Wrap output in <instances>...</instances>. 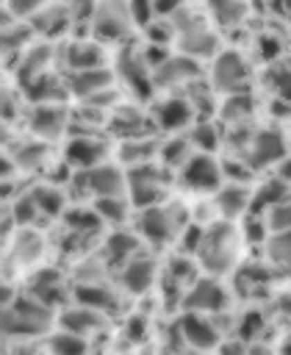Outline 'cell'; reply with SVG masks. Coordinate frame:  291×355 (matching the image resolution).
Masks as SVG:
<instances>
[{"instance_id":"obj_43","label":"cell","mask_w":291,"mask_h":355,"mask_svg":"<svg viewBox=\"0 0 291 355\" xmlns=\"http://www.w3.org/2000/svg\"><path fill=\"white\" fill-rule=\"evenodd\" d=\"M277 8H280L285 17H291V0H277Z\"/></svg>"},{"instance_id":"obj_34","label":"cell","mask_w":291,"mask_h":355,"mask_svg":"<svg viewBox=\"0 0 291 355\" xmlns=\"http://www.w3.org/2000/svg\"><path fill=\"white\" fill-rule=\"evenodd\" d=\"M272 86L280 92L283 100L291 103V61H283L272 69Z\"/></svg>"},{"instance_id":"obj_4","label":"cell","mask_w":291,"mask_h":355,"mask_svg":"<svg viewBox=\"0 0 291 355\" xmlns=\"http://www.w3.org/2000/svg\"><path fill=\"white\" fill-rule=\"evenodd\" d=\"M130 22H133V14H130V3L125 0H103L94 11V33L97 39H105V42L125 36Z\"/></svg>"},{"instance_id":"obj_42","label":"cell","mask_w":291,"mask_h":355,"mask_svg":"<svg viewBox=\"0 0 291 355\" xmlns=\"http://www.w3.org/2000/svg\"><path fill=\"white\" fill-rule=\"evenodd\" d=\"M11 169H14V166H11V161L0 155V178H6V175H11Z\"/></svg>"},{"instance_id":"obj_41","label":"cell","mask_w":291,"mask_h":355,"mask_svg":"<svg viewBox=\"0 0 291 355\" xmlns=\"http://www.w3.org/2000/svg\"><path fill=\"white\" fill-rule=\"evenodd\" d=\"M39 6V0H11V8L17 11V14H28V11H33Z\"/></svg>"},{"instance_id":"obj_9","label":"cell","mask_w":291,"mask_h":355,"mask_svg":"<svg viewBox=\"0 0 291 355\" xmlns=\"http://www.w3.org/2000/svg\"><path fill=\"white\" fill-rule=\"evenodd\" d=\"M139 225H141L144 239L161 247V244H166L175 236V211L172 208H158V205L141 208Z\"/></svg>"},{"instance_id":"obj_23","label":"cell","mask_w":291,"mask_h":355,"mask_svg":"<svg viewBox=\"0 0 291 355\" xmlns=\"http://www.w3.org/2000/svg\"><path fill=\"white\" fill-rule=\"evenodd\" d=\"M266 252H269V258H272L280 269L291 272V230H285V233H272V236H269V244H266Z\"/></svg>"},{"instance_id":"obj_16","label":"cell","mask_w":291,"mask_h":355,"mask_svg":"<svg viewBox=\"0 0 291 355\" xmlns=\"http://www.w3.org/2000/svg\"><path fill=\"white\" fill-rule=\"evenodd\" d=\"M100 324H103V313H100V311H91V308H83V305L69 308V311H64V316H61V327H64L67 333L80 336V338H86L89 333H94Z\"/></svg>"},{"instance_id":"obj_35","label":"cell","mask_w":291,"mask_h":355,"mask_svg":"<svg viewBox=\"0 0 291 355\" xmlns=\"http://www.w3.org/2000/svg\"><path fill=\"white\" fill-rule=\"evenodd\" d=\"M191 144H197L202 153L213 150V147H216V130H213V122H200V125L191 130Z\"/></svg>"},{"instance_id":"obj_40","label":"cell","mask_w":291,"mask_h":355,"mask_svg":"<svg viewBox=\"0 0 291 355\" xmlns=\"http://www.w3.org/2000/svg\"><path fill=\"white\" fill-rule=\"evenodd\" d=\"M183 6V0H152V8L158 14H175Z\"/></svg>"},{"instance_id":"obj_6","label":"cell","mask_w":291,"mask_h":355,"mask_svg":"<svg viewBox=\"0 0 291 355\" xmlns=\"http://www.w3.org/2000/svg\"><path fill=\"white\" fill-rule=\"evenodd\" d=\"M186 308L191 313H222L227 308V291L213 280L202 277L186 291Z\"/></svg>"},{"instance_id":"obj_24","label":"cell","mask_w":291,"mask_h":355,"mask_svg":"<svg viewBox=\"0 0 291 355\" xmlns=\"http://www.w3.org/2000/svg\"><path fill=\"white\" fill-rule=\"evenodd\" d=\"M213 33H208V31H202V28H188V31H183V50L186 53H191V55H208L211 50H213Z\"/></svg>"},{"instance_id":"obj_1","label":"cell","mask_w":291,"mask_h":355,"mask_svg":"<svg viewBox=\"0 0 291 355\" xmlns=\"http://www.w3.org/2000/svg\"><path fill=\"white\" fill-rule=\"evenodd\" d=\"M238 230L230 222H219L211 225L202 233V244H200V261L211 275H224L236 266L238 258Z\"/></svg>"},{"instance_id":"obj_26","label":"cell","mask_w":291,"mask_h":355,"mask_svg":"<svg viewBox=\"0 0 291 355\" xmlns=\"http://www.w3.org/2000/svg\"><path fill=\"white\" fill-rule=\"evenodd\" d=\"M266 227L272 233H285L291 230V197L280 200L274 208L266 211Z\"/></svg>"},{"instance_id":"obj_44","label":"cell","mask_w":291,"mask_h":355,"mask_svg":"<svg viewBox=\"0 0 291 355\" xmlns=\"http://www.w3.org/2000/svg\"><path fill=\"white\" fill-rule=\"evenodd\" d=\"M280 355H291V336H288V338L280 344Z\"/></svg>"},{"instance_id":"obj_14","label":"cell","mask_w":291,"mask_h":355,"mask_svg":"<svg viewBox=\"0 0 291 355\" xmlns=\"http://www.w3.org/2000/svg\"><path fill=\"white\" fill-rule=\"evenodd\" d=\"M103 155H105V144L97 141V139L80 136V139H72V141L67 144V161H69L72 166H80V169L97 166Z\"/></svg>"},{"instance_id":"obj_21","label":"cell","mask_w":291,"mask_h":355,"mask_svg":"<svg viewBox=\"0 0 291 355\" xmlns=\"http://www.w3.org/2000/svg\"><path fill=\"white\" fill-rule=\"evenodd\" d=\"M69 64L75 72H83V69H100L103 67V50L91 42H80V44H72L69 47Z\"/></svg>"},{"instance_id":"obj_30","label":"cell","mask_w":291,"mask_h":355,"mask_svg":"<svg viewBox=\"0 0 291 355\" xmlns=\"http://www.w3.org/2000/svg\"><path fill=\"white\" fill-rule=\"evenodd\" d=\"M50 349H53V355H83V352H86V344H83L80 336L64 330V333H58V336L50 341Z\"/></svg>"},{"instance_id":"obj_17","label":"cell","mask_w":291,"mask_h":355,"mask_svg":"<svg viewBox=\"0 0 291 355\" xmlns=\"http://www.w3.org/2000/svg\"><path fill=\"white\" fill-rule=\"evenodd\" d=\"M152 277H155V266L147 258H130L122 269V286L133 294L147 291L152 286Z\"/></svg>"},{"instance_id":"obj_13","label":"cell","mask_w":291,"mask_h":355,"mask_svg":"<svg viewBox=\"0 0 291 355\" xmlns=\"http://www.w3.org/2000/svg\"><path fill=\"white\" fill-rule=\"evenodd\" d=\"M191 116H194V105L180 97H169L155 108V122L164 130H180L191 122Z\"/></svg>"},{"instance_id":"obj_19","label":"cell","mask_w":291,"mask_h":355,"mask_svg":"<svg viewBox=\"0 0 291 355\" xmlns=\"http://www.w3.org/2000/svg\"><path fill=\"white\" fill-rule=\"evenodd\" d=\"M111 86V72L108 69H83V72H75L69 78V89L80 97H94L100 89H108Z\"/></svg>"},{"instance_id":"obj_37","label":"cell","mask_w":291,"mask_h":355,"mask_svg":"<svg viewBox=\"0 0 291 355\" xmlns=\"http://www.w3.org/2000/svg\"><path fill=\"white\" fill-rule=\"evenodd\" d=\"M161 153H164V158H166L169 164H180V166H183V164L188 161V144H186V141H169Z\"/></svg>"},{"instance_id":"obj_29","label":"cell","mask_w":291,"mask_h":355,"mask_svg":"<svg viewBox=\"0 0 291 355\" xmlns=\"http://www.w3.org/2000/svg\"><path fill=\"white\" fill-rule=\"evenodd\" d=\"M33 202H36V211H44V214H58L64 208V197L58 189H50V186H42L36 189L33 194Z\"/></svg>"},{"instance_id":"obj_27","label":"cell","mask_w":291,"mask_h":355,"mask_svg":"<svg viewBox=\"0 0 291 355\" xmlns=\"http://www.w3.org/2000/svg\"><path fill=\"white\" fill-rule=\"evenodd\" d=\"M105 250L111 258H130L136 250H139V239L133 233H114L108 241H105Z\"/></svg>"},{"instance_id":"obj_20","label":"cell","mask_w":291,"mask_h":355,"mask_svg":"<svg viewBox=\"0 0 291 355\" xmlns=\"http://www.w3.org/2000/svg\"><path fill=\"white\" fill-rule=\"evenodd\" d=\"M285 197H291V191H288V183H283L280 178H274V180H266L258 191H252V202H249V208L258 214V211H269V208H274L280 200H285Z\"/></svg>"},{"instance_id":"obj_33","label":"cell","mask_w":291,"mask_h":355,"mask_svg":"<svg viewBox=\"0 0 291 355\" xmlns=\"http://www.w3.org/2000/svg\"><path fill=\"white\" fill-rule=\"evenodd\" d=\"M67 222H69V227H75V230H80V233H91V230H97V225H100V216H97V211H69L67 214Z\"/></svg>"},{"instance_id":"obj_38","label":"cell","mask_w":291,"mask_h":355,"mask_svg":"<svg viewBox=\"0 0 291 355\" xmlns=\"http://www.w3.org/2000/svg\"><path fill=\"white\" fill-rule=\"evenodd\" d=\"M33 214H36V202H33V197H28V200H19L17 202V219L19 222H30L33 219Z\"/></svg>"},{"instance_id":"obj_15","label":"cell","mask_w":291,"mask_h":355,"mask_svg":"<svg viewBox=\"0 0 291 355\" xmlns=\"http://www.w3.org/2000/svg\"><path fill=\"white\" fill-rule=\"evenodd\" d=\"M197 75V67L191 55H169L158 69H155V86H175L180 80H188Z\"/></svg>"},{"instance_id":"obj_10","label":"cell","mask_w":291,"mask_h":355,"mask_svg":"<svg viewBox=\"0 0 291 355\" xmlns=\"http://www.w3.org/2000/svg\"><path fill=\"white\" fill-rule=\"evenodd\" d=\"M283 155H285V139L277 130H261V133H255V139L249 144V166L252 169L277 164V161H283Z\"/></svg>"},{"instance_id":"obj_31","label":"cell","mask_w":291,"mask_h":355,"mask_svg":"<svg viewBox=\"0 0 291 355\" xmlns=\"http://www.w3.org/2000/svg\"><path fill=\"white\" fill-rule=\"evenodd\" d=\"M152 153H155L152 141H125L122 144V158H125V164H133V166H144V161Z\"/></svg>"},{"instance_id":"obj_25","label":"cell","mask_w":291,"mask_h":355,"mask_svg":"<svg viewBox=\"0 0 291 355\" xmlns=\"http://www.w3.org/2000/svg\"><path fill=\"white\" fill-rule=\"evenodd\" d=\"M211 14L222 25H233V22H241L244 19L247 6L241 0H211Z\"/></svg>"},{"instance_id":"obj_3","label":"cell","mask_w":291,"mask_h":355,"mask_svg":"<svg viewBox=\"0 0 291 355\" xmlns=\"http://www.w3.org/2000/svg\"><path fill=\"white\" fill-rule=\"evenodd\" d=\"M180 180H183V186H188L194 191H219L222 164L208 153L188 155V161L180 166Z\"/></svg>"},{"instance_id":"obj_36","label":"cell","mask_w":291,"mask_h":355,"mask_svg":"<svg viewBox=\"0 0 291 355\" xmlns=\"http://www.w3.org/2000/svg\"><path fill=\"white\" fill-rule=\"evenodd\" d=\"M252 111V103H249V97H244V94H233L227 103H224V116L227 119H241V116H247Z\"/></svg>"},{"instance_id":"obj_39","label":"cell","mask_w":291,"mask_h":355,"mask_svg":"<svg viewBox=\"0 0 291 355\" xmlns=\"http://www.w3.org/2000/svg\"><path fill=\"white\" fill-rule=\"evenodd\" d=\"M219 355H249L244 341H224L219 344Z\"/></svg>"},{"instance_id":"obj_22","label":"cell","mask_w":291,"mask_h":355,"mask_svg":"<svg viewBox=\"0 0 291 355\" xmlns=\"http://www.w3.org/2000/svg\"><path fill=\"white\" fill-rule=\"evenodd\" d=\"M78 302L83 308H91V311H100V313L116 308V297L111 291L100 288V286H80L78 288Z\"/></svg>"},{"instance_id":"obj_32","label":"cell","mask_w":291,"mask_h":355,"mask_svg":"<svg viewBox=\"0 0 291 355\" xmlns=\"http://www.w3.org/2000/svg\"><path fill=\"white\" fill-rule=\"evenodd\" d=\"M122 72H125L127 83H130L136 92H147V89H150V80H147V69H144L139 61H133V58H122Z\"/></svg>"},{"instance_id":"obj_2","label":"cell","mask_w":291,"mask_h":355,"mask_svg":"<svg viewBox=\"0 0 291 355\" xmlns=\"http://www.w3.org/2000/svg\"><path fill=\"white\" fill-rule=\"evenodd\" d=\"M50 311L36 300H14L11 305L0 308V330L3 333H42L47 327Z\"/></svg>"},{"instance_id":"obj_7","label":"cell","mask_w":291,"mask_h":355,"mask_svg":"<svg viewBox=\"0 0 291 355\" xmlns=\"http://www.w3.org/2000/svg\"><path fill=\"white\" fill-rule=\"evenodd\" d=\"M249 78L247 61L238 53H222L213 64V86L219 92H238Z\"/></svg>"},{"instance_id":"obj_5","label":"cell","mask_w":291,"mask_h":355,"mask_svg":"<svg viewBox=\"0 0 291 355\" xmlns=\"http://www.w3.org/2000/svg\"><path fill=\"white\" fill-rule=\"evenodd\" d=\"M130 186V200L139 208H152L164 197V175L155 166H136L127 178Z\"/></svg>"},{"instance_id":"obj_12","label":"cell","mask_w":291,"mask_h":355,"mask_svg":"<svg viewBox=\"0 0 291 355\" xmlns=\"http://www.w3.org/2000/svg\"><path fill=\"white\" fill-rule=\"evenodd\" d=\"M252 202V191L244 183H227L216 191V208L222 211V216L230 222L236 216H241Z\"/></svg>"},{"instance_id":"obj_28","label":"cell","mask_w":291,"mask_h":355,"mask_svg":"<svg viewBox=\"0 0 291 355\" xmlns=\"http://www.w3.org/2000/svg\"><path fill=\"white\" fill-rule=\"evenodd\" d=\"M94 211L100 219H111V222H122L127 214V202L122 197H97Z\"/></svg>"},{"instance_id":"obj_8","label":"cell","mask_w":291,"mask_h":355,"mask_svg":"<svg viewBox=\"0 0 291 355\" xmlns=\"http://www.w3.org/2000/svg\"><path fill=\"white\" fill-rule=\"evenodd\" d=\"M180 333L186 338L188 347L200 349V352H208V349H216L219 347V327L213 324V319H205L200 313H186L183 322H180Z\"/></svg>"},{"instance_id":"obj_11","label":"cell","mask_w":291,"mask_h":355,"mask_svg":"<svg viewBox=\"0 0 291 355\" xmlns=\"http://www.w3.org/2000/svg\"><path fill=\"white\" fill-rule=\"evenodd\" d=\"M86 186L97 197H122V191H125V175H122L119 166L97 164V166L86 169Z\"/></svg>"},{"instance_id":"obj_18","label":"cell","mask_w":291,"mask_h":355,"mask_svg":"<svg viewBox=\"0 0 291 355\" xmlns=\"http://www.w3.org/2000/svg\"><path fill=\"white\" fill-rule=\"evenodd\" d=\"M64 122H67V114H64V108H58V105H39V108L33 111V116H30V128H33V133H39L42 139L58 136V133L64 130Z\"/></svg>"}]
</instances>
